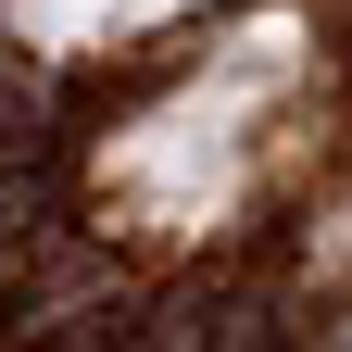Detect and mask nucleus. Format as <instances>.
<instances>
[{
  "instance_id": "f257e3e1",
  "label": "nucleus",
  "mask_w": 352,
  "mask_h": 352,
  "mask_svg": "<svg viewBox=\"0 0 352 352\" xmlns=\"http://www.w3.org/2000/svg\"><path fill=\"white\" fill-rule=\"evenodd\" d=\"M289 139H302V38L252 25L189 88H164L151 113H126L101 139V201L139 239H201L289 176Z\"/></svg>"
},
{
  "instance_id": "f03ea898",
  "label": "nucleus",
  "mask_w": 352,
  "mask_h": 352,
  "mask_svg": "<svg viewBox=\"0 0 352 352\" xmlns=\"http://www.w3.org/2000/svg\"><path fill=\"white\" fill-rule=\"evenodd\" d=\"M25 13V38H126V25H164V13H189V0H13Z\"/></svg>"
}]
</instances>
